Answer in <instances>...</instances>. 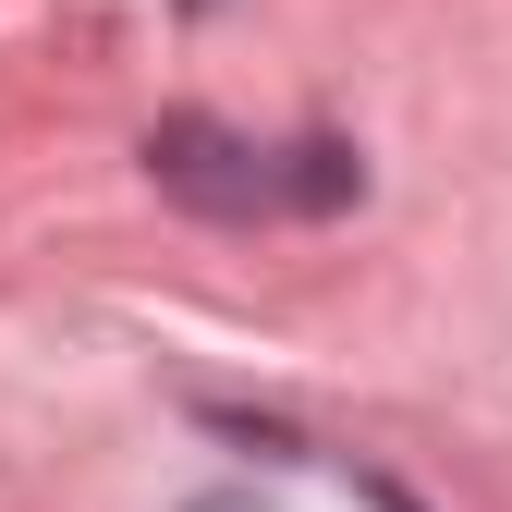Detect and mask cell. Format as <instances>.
Listing matches in <instances>:
<instances>
[{"label":"cell","instance_id":"1","mask_svg":"<svg viewBox=\"0 0 512 512\" xmlns=\"http://www.w3.org/2000/svg\"><path fill=\"white\" fill-rule=\"evenodd\" d=\"M147 171H159V196H183L196 220H281L293 208V159L281 147H244L232 122H208V110H171L147 135Z\"/></svg>","mask_w":512,"mask_h":512},{"label":"cell","instance_id":"2","mask_svg":"<svg viewBox=\"0 0 512 512\" xmlns=\"http://www.w3.org/2000/svg\"><path fill=\"white\" fill-rule=\"evenodd\" d=\"M183 512H269L256 488H208V500H183Z\"/></svg>","mask_w":512,"mask_h":512}]
</instances>
